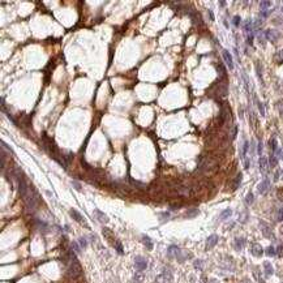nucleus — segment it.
<instances>
[{
	"mask_svg": "<svg viewBox=\"0 0 283 283\" xmlns=\"http://www.w3.org/2000/svg\"><path fill=\"white\" fill-rule=\"evenodd\" d=\"M253 200H254V197H253V193H248L247 197H245V202H247V205H250L253 202Z\"/></svg>",
	"mask_w": 283,
	"mask_h": 283,
	"instance_id": "nucleus-27",
	"label": "nucleus"
},
{
	"mask_svg": "<svg viewBox=\"0 0 283 283\" xmlns=\"http://www.w3.org/2000/svg\"><path fill=\"white\" fill-rule=\"evenodd\" d=\"M269 162H270V163H269V164H270V167H275V166H277V163H278V159H277V158L274 157V155H271V157H270V161H269Z\"/></svg>",
	"mask_w": 283,
	"mask_h": 283,
	"instance_id": "nucleus-28",
	"label": "nucleus"
},
{
	"mask_svg": "<svg viewBox=\"0 0 283 283\" xmlns=\"http://www.w3.org/2000/svg\"><path fill=\"white\" fill-rule=\"evenodd\" d=\"M269 147L271 149V152H277L278 150V142H277L275 138H271L269 141Z\"/></svg>",
	"mask_w": 283,
	"mask_h": 283,
	"instance_id": "nucleus-19",
	"label": "nucleus"
},
{
	"mask_svg": "<svg viewBox=\"0 0 283 283\" xmlns=\"http://www.w3.org/2000/svg\"><path fill=\"white\" fill-rule=\"evenodd\" d=\"M265 37H266V39H269L270 42H277L278 38L281 37V33H279L278 30H274V29H269V30H266Z\"/></svg>",
	"mask_w": 283,
	"mask_h": 283,
	"instance_id": "nucleus-6",
	"label": "nucleus"
},
{
	"mask_svg": "<svg viewBox=\"0 0 283 283\" xmlns=\"http://www.w3.org/2000/svg\"><path fill=\"white\" fill-rule=\"evenodd\" d=\"M264 269H265V274L268 277L273 275L274 269H273V266H271V264L269 262V261H265V262H264Z\"/></svg>",
	"mask_w": 283,
	"mask_h": 283,
	"instance_id": "nucleus-15",
	"label": "nucleus"
},
{
	"mask_svg": "<svg viewBox=\"0 0 283 283\" xmlns=\"http://www.w3.org/2000/svg\"><path fill=\"white\" fill-rule=\"evenodd\" d=\"M171 281H172V274L168 270H164L157 278V283H171Z\"/></svg>",
	"mask_w": 283,
	"mask_h": 283,
	"instance_id": "nucleus-5",
	"label": "nucleus"
},
{
	"mask_svg": "<svg viewBox=\"0 0 283 283\" xmlns=\"http://www.w3.org/2000/svg\"><path fill=\"white\" fill-rule=\"evenodd\" d=\"M274 58H275V61H277V63H278V64H282V63H283V50H282V51H279V52H277Z\"/></svg>",
	"mask_w": 283,
	"mask_h": 283,
	"instance_id": "nucleus-22",
	"label": "nucleus"
},
{
	"mask_svg": "<svg viewBox=\"0 0 283 283\" xmlns=\"http://www.w3.org/2000/svg\"><path fill=\"white\" fill-rule=\"evenodd\" d=\"M248 167H249V159L245 161V168H248Z\"/></svg>",
	"mask_w": 283,
	"mask_h": 283,
	"instance_id": "nucleus-42",
	"label": "nucleus"
},
{
	"mask_svg": "<svg viewBox=\"0 0 283 283\" xmlns=\"http://www.w3.org/2000/svg\"><path fill=\"white\" fill-rule=\"evenodd\" d=\"M234 24H235L236 26L240 24V16H235V17H234Z\"/></svg>",
	"mask_w": 283,
	"mask_h": 283,
	"instance_id": "nucleus-36",
	"label": "nucleus"
},
{
	"mask_svg": "<svg viewBox=\"0 0 283 283\" xmlns=\"http://www.w3.org/2000/svg\"><path fill=\"white\" fill-rule=\"evenodd\" d=\"M195 266H196V268H197V269H202V268H201V266H202V261L197 260V261H196V262H195Z\"/></svg>",
	"mask_w": 283,
	"mask_h": 283,
	"instance_id": "nucleus-38",
	"label": "nucleus"
},
{
	"mask_svg": "<svg viewBox=\"0 0 283 283\" xmlns=\"http://www.w3.org/2000/svg\"><path fill=\"white\" fill-rule=\"evenodd\" d=\"M114 245H115V249L118 250V253H119V254H123L124 250H123V245H121V243L119 240H116L114 243Z\"/></svg>",
	"mask_w": 283,
	"mask_h": 283,
	"instance_id": "nucleus-21",
	"label": "nucleus"
},
{
	"mask_svg": "<svg viewBox=\"0 0 283 283\" xmlns=\"http://www.w3.org/2000/svg\"><path fill=\"white\" fill-rule=\"evenodd\" d=\"M277 218H278L279 222H282V220H283V207H281V209L278 210V217H277Z\"/></svg>",
	"mask_w": 283,
	"mask_h": 283,
	"instance_id": "nucleus-33",
	"label": "nucleus"
},
{
	"mask_svg": "<svg viewBox=\"0 0 283 283\" xmlns=\"http://www.w3.org/2000/svg\"><path fill=\"white\" fill-rule=\"evenodd\" d=\"M200 170L206 174H213L218 170V163L213 158H205L200 163Z\"/></svg>",
	"mask_w": 283,
	"mask_h": 283,
	"instance_id": "nucleus-1",
	"label": "nucleus"
},
{
	"mask_svg": "<svg viewBox=\"0 0 283 283\" xmlns=\"http://www.w3.org/2000/svg\"><path fill=\"white\" fill-rule=\"evenodd\" d=\"M257 153H258V154H262V142H258V146H257Z\"/></svg>",
	"mask_w": 283,
	"mask_h": 283,
	"instance_id": "nucleus-37",
	"label": "nucleus"
},
{
	"mask_svg": "<svg viewBox=\"0 0 283 283\" xmlns=\"http://www.w3.org/2000/svg\"><path fill=\"white\" fill-rule=\"evenodd\" d=\"M240 181H241V174H239L238 177H236V180H235V184H234V189H235V188H238L239 185H240Z\"/></svg>",
	"mask_w": 283,
	"mask_h": 283,
	"instance_id": "nucleus-30",
	"label": "nucleus"
},
{
	"mask_svg": "<svg viewBox=\"0 0 283 283\" xmlns=\"http://www.w3.org/2000/svg\"><path fill=\"white\" fill-rule=\"evenodd\" d=\"M72 184H73V187L76 188L77 191H81V185H80V184H79V183H77V181H73V183H72Z\"/></svg>",
	"mask_w": 283,
	"mask_h": 283,
	"instance_id": "nucleus-40",
	"label": "nucleus"
},
{
	"mask_svg": "<svg viewBox=\"0 0 283 283\" xmlns=\"http://www.w3.org/2000/svg\"><path fill=\"white\" fill-rule=\"evenodd\" d=\"M197 214H198V210L197 209H192V210H189V211H188L185 215H187L188 218H192V217H196Z\"/></svg>",
	"mask_w": 283,
	"mask_h": 283,
	"instance_id": "nucleus-26",
	"label": "nucleus"
},
{
	"mask_svg": "<svg viewBox=\"0 0 283 283\" xmlns=\"http://www.w3.org/2000/svg\"><path fill=\"white\" fill-rule=\"evenodd\" d=\"M131 183H133V185L136 188H138V189H145L146 188V185L144 184V183H141V181H137V180H133V179H131Z\"/></svg>",
	"mask_w": 283,
	"mask_h": 283,
	"instance_id": "nucleus-20",
	"label": "nucleus"
},
{
	"mask_svg": "<svg viewBox=\"0 0 283 283\" xmlns=\"http://www.w3.org/2000/svg\"><path fill=\"white\" fill-rule=\"evenodd\" d=\"M247 283H249V282H247Z\"/></svg>",
	"mask_w": 283,
	"mask_h": 283,
	"instance_id": "nucleus-43",
	"label": "nucleus"
},
{
	"mask_svg": "<svg viewBox=\"0 0 283 283\" xmlns=\"http://www.w3.org/2000/svg\"><path fill=\"white\" fill-rule=\"evenodd\" d=\"M102 234H103V236L107 239V241L112 243V244H114V243L116 241V240H115V238H114V232H112V231L110 230V228L104 227L103 230H102Z\"/></svg>",
	"mask_w": 283,
	"mask_h": 283,
	"instance_id": "nucleus-11",
	"label": "nucleus"
},
{
	"mask_svg": "<svg viewBox=\"0 0 283 283\" xmlns=\"http://www.w3.org/2000/svg\"><path fill=\"white\" fill-rule=\"evenodd\" d=\"M256 72H257V76L260 80H262V71H261V64L256 63Z\"/></svg>",
	"mask_w": 283,
	"mask_h": 283,
	"instance_id": "nucleus-24",
	"label": "nucleus"
},
{
	"mask_svg": "<svg viewBox=\"0 0 283 283\" xmlns=\"http://www.w3.org/2000/svg\"><path fill=\"white\" fill-rule=\"evenodd\" d=\"M218 243V235H210L206 240V249H211L213 247H215V244Z\"/></svg>",
	"mask_w": 283,
	"mask_h": 283,
	"instance_id": "nucleus-13",
	"label": "nucleus"
},
{
	"mask_svg": "<svg viewBox=\"0 0 283 283\" xmlns=\"http://www.w3.org/2000/svg\"><path fill=\"white\" fill-rule=\"evenodd\" d=\"M277 155H278V157L281 158V159H283V150H282V149H278V150H277Z\"/></svg>",
	"mask_w": 283,
	"mask_h": 283,
	"instance_id": "nucleus-39",
	"label": "nucleus"
},
{
	"mask_svg": "<svg viewBox=\"0 0 283 283\" xmlns=\"http://www.w3.org/2000/svg\"><path fill=\"white\" fill-rule=\"evenodd\" d=\"M79 243H80V247L82 248H86V245H88V243H86V240H85V238H80V240H79Z\"/></svg>",
	"mask_w": 283,
	"mask_h": 283,
	"instance_id": "nucleus-32",
	"label": "nucleus"
},
{
	"mask_svg": "<svg viewBox=\"0 0 283 283\" xmlns=\"http://www.w3.org/2000/svg\"><path fill=\"white\" fill-rule=\"evenodd\" d=\"M258 166H260V170H261V172H262L264 175H266V172H268V170H269V161H268V158H265V157H261L260 158V161H258Z\"/></svg>",
	"mask_w": 283,
	"mask_h": 283,
	"instance_id": "nucleus-9",
	"label": "nucleus"
},
{
	"mask_svg": "<svg viewBox=\"0 0 283 283\" xmlns=\"http://www.w3.org/2000/svg\"><path fill=\"white\" fill-rule=\"evenodd\" d=\"M270 5H271V1H260V7H261V9H262V10L270 8Z\"/></svg>",
	"mask_w": 283,
	"mask_h": 283,
	"instance_id": "nucleus-23",
	"label": "nucleus"
},
{
	"mask_svg": "<svg viewBox=\"0 0 283 283\" xmlns=\"http://www.w3.org/2000/svg\"><path fill=\"white\" fill-rule=\"evenodd\" d=\"M167 254H168L170 258H177V260H181V250L179 249V247H176V245H171V247L168 248V250H167Z\"/></svg>",
	"mask_w": 283,
	"mask_h": 283,
	"instance_id": "nucleus-3",
	"label": "nucleus"
},
{
	"mask_svg": "<svg viewBox=\"0 0 283 283\" xmlns=\"http://www.w3.org/2000/svg\"><path fill=\"white\" fill-rule=\"evenodd\" d=\"M231 214H232V210H231V209H226V210H223V211L220 213L219 219H220V220L227 219V218H230V217H231Z\"/></svg>",
	"mask_w": 283,
	"mask_h": 283,
	"instance_id": "nucleus-17",
	"label": "nucleus"
},
{
	"mask_svg": "<svg viewBox=\"0 0 283 283\" xmlns=\"http://www.w3.org/2000/svg\"><path fill=\"white\" fill-rule=\"evenodd\" d=\"M248 146H249V142L245 141V142H244V146H243V157H245V155H247V153H248Z\"/></svg>",
	"mask_w": 283,
	"mask_h": 283,
	"instance_id": "nucleus-29",
	"label": "nucleus"
},
{
	"mask_svg": "<svg viewBox=\"0 0 283 283\" xmlns=\"http://www.w3.org/2000/svg\"><path fill=\"white\" fill-rule=\"evenodd\" d=\"M69 214H71V217L73 218V219L76 220V222H79V223H81V225L86 226V220H85V218H83V217H82V214L77 211L76 209H69Z\"/></svg>",
	"mask_w": 283,
	"mask_h": 283,
	"instance_id": "nucleus-4",
	"label": "nucleus"
},
{
	"mask_svg": "<svg viewBox=\"0 0 283 283\" xmlns=\"http://www.w3.org/2000/svg\"><path fill=\"white\" fill-rule=\"evenodd\" d=\"M257 106H258V110H260V114L264 116V115H265V110H264V106L260 101H257Z\"/></svg>",
	"mask_w": 283,
	"mask_h": 283,
	"instance_id": "nucleus-31",
	"label": "nucleus"
},
{
	"mask_svg": "<svg viewBox=\"0 0 283 283\" xmlns=\"http://www.w3.org/2000/svg\"><path fill=\"white\" fill-rule=\"evenodd\" d=\"M279 174H281V172H279V171H277V172H275V176H274V180H275V181L279 179Z\"/></svg>",
	"mask_w": 283,
	"mask_h": 283,
	"instance_id": "nucleus-41",
	"label": "nucleus"
},
{
	"mask_svg": "<svg viewBox=\"0 0 283 283\" xmlns=\"http://www.w3.org/2000/svg\"><path fill=\"white\" fill-rule=\"evenodd\" d=\"M269 187H270V181H269V179H264L262 181L257 185V192L260 193V195H265V193L268 192Z\"/></svg>",
	"mask_w": 283,
	"mask_h": 283,
	"instance_id": "nucleus-7",
	"label": "nucleus"
},
{
	"mask_svg": "<svg viewBox=\"0 0 283 283\" xmlns=\"http://www.w3.org/2000/svg\"><path fill=\"white\" fill-rule=\"evenodd\" d=\"M250 252H252V254L254 256V257H261V256L264 254V249L260 244H253Z\"/></svg>",
	"mask_w": 283,
	"mask_h": 283,
	"instance_id": "nucleus-12",
	"label": "nucleus"
},
{
	"mask_svg": "<svg viewBox=\"0 0 283 283\" xmlns=\"http://www.w3.org/2000/svg\"><path fill=\"white\" fill-rule=\"evenodd\" d=\"M275 249H274V247H271V245H270V247H268V248H266V254H268V256H271V257H273V256H275Z\"/></svg>",
	"mask_w": 283,
	"mask_h": 283,
	"instance_id": "nucleus-25",
	"label": "nucleus"
},
{
	"mask_svg": "<svg viewBox=\"0 0 283 283\" xmlns=\"http://www.w3.org/2000/svg\"><path fill=\"white\" fill-rule=\"evenodd\" d=\"M222 56H223V60H225L226 65L228 67V69H234V61H232V56H231V54L228 52L227 50H225L222 52Z\"/></svg>",
	"mask_w": 283,
	"mask_h": 283,
	"instance_id": "nucleus-8",
	"label": "nucleus"
},
{
	"mask_svg": "<svg viewBox=\"0 0 283 283\" xmlns=\"http://www.w3.org/2000/svg\"><path fill=\"white\" fill-rule=\"evenodd\" d=\"M72 249H73L74 252H77V253L80 252V247L77 245V243H72Z\"/></svg>",
	"mask_w": 283,
	"mask_h": 283,
	"instance_id": "nucleus-35",
	"label": "nucleus"
},
{
	"mask_svg": "<svg viewBox=\"0 0 283 283\" xmlns=\"http://www.w3.org/2000/svg\"><path fill=\"white\" fill-rule=\"evenodd\" d=\"M180 206H181V204H180V202H172L171 206H170V207H171V209H175V210H176V209H179Z\"/></svg>",
	"mask_w": 283,
	"mask_h": 283,
	"instance_id": "nucleus-34",
	"label": "nucleus"
},
{
	"mask_svg": "<svg viewBox=\"0 0 283 283\" xmlns=\"http://www.w3.org/2000/svg\"><path fill=\"white\" fill-rule=\"evenodd\" d=\"M244 244H245V240L243 238H238V239H235V243H234V245H235V249L236 250H240L243 247H244Z\"/></svg>",
	"mask_w": 283,
	"mask_h": 283,
	"instance_id": "nucleus-16",
	"label": "nucleus"
},
{
	"mask_svg": "<svg viewBox=\"0 0 283 283\" xmlns=\"http://www.w3.org/2000/svg\"><path fill=\"white\" fill-rule=\"evenodd\" d=\"M134 268H136L138 271H144L145 269L147 268V261H146V258L141 257V256H137V257L134 258Z\"/></svg>",
	"mask_w": 283,
	"mask_h": 283,
	"instance_id": "nucleus-2",
	"label": "nucleus"
},
{
	"mask_svg": "<svg viewBox=\"0 0 283 283\" xmlns=\"http://www.w3.org/2000/svg\"><path fill=\"white\" fill-rule=\"evenodd\" d=\"M141 241H142V244H144L145 247L147 248V249H153V247H154V244H153L152 239H150L149 236H146V235H142Z\"/></svg>",
	"mask_w": 283,
	"mask_h": 283,
	"instance_id": "nucleus-14",
	"label": "nucleus"
},
{
	"mask_svg": "<svg viewBox=\"0 0 283 283\" xmlns=\"http://www.w3.org/2000/svg\"><path fill=\"white\" fill-rule=\"evenodd\" d=\"M261 225H262V232H264V235H265L266 238H271V236H273V232H271V230L266 225H264V222H261Z\"/></svg>",
	"mask_w": 283,
	"mask_h": 283,
	"instance_id": "nucleus-18",
	"label": "nucleus"
},
{
	"mask_svg": "<svg viewBox=\"0 0 283 283\" xmlns=\"http://www.w3.org/2000/svg\"><path fill=\"white\" fill-rule=\"evenodd\" d=\"M94 215H95L97 220H98L99 223H107V222H108V217H107L103 211H101L99 209L94 210Z\"/></svg>",
	"mask_w": 283,
	"mask_h": 283,
	"instance_id": "nucleus-10",
	"label": "nucleus"
}]
</instances>
